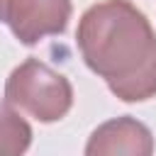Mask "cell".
<instances>
[{
	"label": "cell",
	"instance_id": "obj_1",
	"mask_svg": "<svg viewBox=\"0 0 156 156\" xmlns=\"http://www.w3.org/2000/svg\"><path fill=\"white\" fill-rule=\"evenodd\" d=\"M76 44L115 98L141 102L156 95V34L129 0L90 5L78 20Z\"/></svg>",
	"mask_w": 156,
	"mask_h": 156
},
{
	"label": "cell",
	"instance_id": "obj_2",
	"mask_svg": "<svg viewBox=\"0 0 156 156\" xmlns=\"http://www.w3.org/2000/svg\"><path fill=\"white\" fill-rule=\"evenodd\" d=\"M5 102L39 122H58L73 107V85L39 58H27L10 73Z\"/></svg>",
	"mask_w": 156,
	"mask_h": 156
},
{
	"label": "cell",
	"instance_id": "obj_3",
	"mask_svg": "<svg viewBox=\"0 0 156 156\" xmlns=\"http://www.w3.org/2000/svg\"><path fill=\"white\" fill-rule=\"evenodd\" d=\"M71 12V0H0V22H5L24 46L63 34Z\"/></svg>",
	"mask_w": 156,
	"mask_h": 156
},
{
	"label": "cell",
	"instance_id": "obj_4",
	"mask_svg": "<svg viewBox=\"0 0 156 156\" xmlns=\"http://www.w3.org/2000/svg\"><path fill=\"white\" fill-rule=\"evenodd\" d=\"M85 156H154V134L136 117H115L93 129Z\"/></svg>",
	"mask_w": 156,
	"mask_h": 156
},
{
	"label": "cell",
	"instance_id": "obj_5",
	"mask_svg": "<svg viewBox=\"0 0 156 156\" xmlns=\"http://www.w3.org/2000/svg\"><path fill=\"white\" fill-rule=\"evenodd\" d=\"M29 144H32L29 122L10 102H0V156H24Z\"/></svg>",
	"mask_w": 156,
	"mask_h": 156
}]
</instances>
